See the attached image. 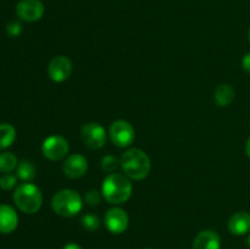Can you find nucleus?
<instances>
[{
	"label": "nucleus",
	"instance_id": "nucleus-1",
	"mask_svg": "<svg viewBox=\"0 0 250 249\" xmlns=\"http://www.w3.org/2000/svg\"><path fill=\"white\" fill-rule=\"evenodd\" d=\"M132 183L126 175L122 173H110L103 181L102 193L110 204H124L132 195Z\"/></svg>",
	"mask_w": 250,
	"mask_h": 249
},
{
	"label": "nucleus",
	"instance_id": "nucleus-2",
	"mask_svg": "<svg viewBox=\"0 0 250 249\" xmlns=\"http://www.w3.org/2000/svg\"><path fill=\"white\" fill-rule=\"evenodd\" d=\"M120 165L127 177L136 181L146 178L151 168L149 156L146 151L138 148H131L125 151L120 158Z\"/></svg>",
	"mask_w": 250,
	"mask_h": 249
},
{
	"label": "nucleus",
	"instance_id": "nucleus-3",
	"mask_svg": "<svg viewBox=\"0 0 250 249\" xmlns=\"http://www.w3.org/2000/svg\"><path fill=\"white\" fill-rule=\"evenodd\" d=\"M14 202L24 214H36L41 210L43 204V195L36 185L26 182L16 187L14 193Z\"/></svg>",
	"mask_w": 250,
	"mask_h": 249
},
{
	"label": "nucleus",
	"instance_id": "nucleus-4",
	"mask_svg": "<svg viewBox=\"0 0 250 249\" xmlns=\"http://www.w3.org/2000/svg\"><path fill=\"white\" fill-rule=\"evenodd\" d=\"M82 198L73 189L60 190L51 199V208L54 211L63 217L75 216L82 210Z\"/></svg>",
	"mask_w": 250,
	"mask_h": 249
},
{
	"label": "nucleus",
	"instance_id": "nucleus-5",
	"mask_svg": "<svg viewBox=\"0 0 250 249\" xmlns=\"http://www.w3.org/2000/svg\"><path fill=\"white\" fill-rule=\"evenodd\" d=\"M109 136L112 143L120 148H126L133 143L136 138V132L133 126L128 121L117 120L111 124L109 128Z\"/></svg>",
	"mask_w": 250,
	"mask_h": 249
},
{
	"label": "nucleus",
	"instance_id": "nucleus-6",
	"mask_svg": "<svg viewBox=\"0 0 250 249\" xmlns=\"http://www.w3.org/2000/svg\"><path fill=\"white\" fill-rule=\"evenodd\" d=\"M81 138L88 148L100 149L106 143V132L100 124L88 122L81 128Z\"/></svg>",
	"mask_w": 250,
	"mask_h": 249
},
{
	"label": "nucleus",
	"instance_id": "nucleus-7",
	"mask_svg": "<svg viewBox=\"0 0 250 249\" xmlns=\"http://www.w3.org/2000/svg\"><path fill=\"white\" fill-rule=\"evenodd\" d=\"M68 142L61 136H50L42 144V153L46 159L58 161L65 158L68 153Z\"/></svg>",
	"mask_w": 250,
	"mask_h": 249
},
{
	"label": "nucleus",
	"instance_id": "nucleus-8",
	"mask_svg": "<svg viewBox=\"0 0 250 249\" xmlns=\"http://www.w3.org/2000/svg\"><path fill=\"white\" fill-rule=\"evenodd\" d=\"M72 72V62L67 56L59 55L50 60L48 65V75L54 82H63Z\"/></svg>",
	"mask_w": 250,
	"mask_h": 249
},
{
	"label": "nucleus",
	"instance_id": "nucleus-9",
	"mask_svg": "<svg viewBox=\"0 0 250 249\" xmlns=\"http://www.w3.org/2000/svg\"><path fill=\"white\" fill-rule=\"evenodd\" d=\"M16 15L26 22H36L44 15V5L41 0H21L16 5Z\"/></svg>",
	"mask_w": 250,
	"mask_h": 249
},
{
	"label": "nucleus",
	"instance_id": "nucleus-10",
	"mask_svg": "<svg viewBox=\"0 0 250 249\" xmlns=\"http://www.w3.org/2000/svg\"><path fill=\"white\" fill-rule=\"evenodd\" d=\"M104 222L106 228L111 233L120 234L124 233L128 227V215L121 208H111L106 211L104 217Z\"/></svg>",
	"mask_w": 250,
	"mask_h": 249
},
{
	"label": "nucleus",
	"instance_id": "nucleus-11",
	"mask_svg": "<svg viewBox=\"0 0 250 249\" xmlns=\"http://www.w3.org/2000/svg\"><path fill=\"white\" fill-rule=\"evenodd\" d=\"M62 170L67 177L73 178V180L81 178L85 175L88 170L87 159L81 154H72L63 161Z\"/></svg>",
	"mask_w": 250,
	"mask_h": 249
},
{
	"label": "nucleus",
	"instance_id": "nucleus-12",
	"mask_svg": "<svg viewBox=\"0 0 250 249\" xmlns=\"http://www.w3.org/2000/svg\"><path fill=\"white\" fill-rule=\"evenodd\" d=\"M19 216L15 209L10 205H0V233H11L17 228Z\"/></svg>",
	"mask_w": 250,
	"mask_h": 249
},
{
	"label": "nucleus",
	"instance_id": "nucleus-13",
	"mask_svg": "<svg viewBox=\"0 0 250 249\" xmlns=\"http://www.w3.org/2000/svg\"><path fill=\"white\" fill-rule=\"evenodd\" d=\"M221 238L217 232L205 229L199 232L193 241V249H220Z\"/></svg>",
	"mask_w": 250,
	"mask_h": 249
},
{
	"label": "nucleus",
	"instance_id": "nucleus-14",
	"mask_svg": "<svg viewBox=\"0 0 250 249\" xmlns=\"http://www.w3.org/2000/svg\"><path fill=\"white\" fill-rule=\"evenodd\" d=\"M229 229L234 236H243L250 232V212L238 211L229 220Z\"/></svg>",
	"mask_w": 250,
	"mask_h": 249
},
{
	"label": "nucleus",
	"instance_id": "nucleus-15",
	"mask_svg": "<svg viewBox=\"0 0 250 249\" xmlns=\"http://www.w3.org/2000/svg\"><path fill=\"white\" fill-rule=\"evenodd\" d=\"M215 102L219 106H229L234 99V89L232 85L227 84V83H222L216 87L214 92Z\"/></svg>",
	"mask_w": 250,
	"mask_h": 249
},
{
	"label": "nucleus",
	"instance_id": "nucleus-16",
	"mask_svg": "<svg viewBox=\"0 0 250 249\" xmlns=\"http://www.w3.org/2000/svg\"><path fill=\"white\" fill-rule=\"evenodd\" d=\"M16 139V129L11 124H0V150L9 148Z\"/></svg>",
	"mask_w": 250,
	"mask_h": 249
},
{
	"label": "nucleus",
	"instance_id": "nucleus-17",
	"mask_svg": "<svg viewBox=\"0 0 250 249\" xmlns=\"http://www.w3.org/2000/svg\"><path fill=\"white\" fill-rule=\"evenodd\" d=\"M17 177L24 182H31L36 177V167L28 160H22L16 167Z\"/></svg>",
	"mask_w": 250,
	"mask_h": 249
},
{
	"label": "nucleus",
	"instance_id": "nucleus-18",
	"mask_svg": "<svg viewBox=\"0 0 250 249\" xmlns=\"http://www.w3.org/2000/svg\"><path fill=\"white\" fill-rule=\"evenodd\" d=\"M17 165L19 163L15 154L9 153V151L0 153V173L5 175V173L12 172L17 167Z\"/></svg>",
	"mask_w": 250,
	"mask_h": 249
},
{
	"label": "nucleus",
	"instance_id": "nucleus-19",
	"mask_svg": "<svg viewBox=\"0 0 250 249\" xmlns=\"http://www.w3.org/2000/svg\"><path fill=\"white\" fill-rule=\"evenodd\" d=\"M83 228L89 232H95L100 227V219L94 214H84L81 219Z\"/></svg>",
	"mask_w": 250,
	"mask_h": 249
},
{
	"label": "nucleus",
	"instance_id": "nucleus-20",
	"mask_svg": "<svg viewBox=\"0 0 250 249\" xmlns=\"http://www.w3.org/2000/svg\"><path fill=\"white\" fill-rule=\"evenodd\" d=\"M120 165V160L114 155H105L102 159V168L109 173H114Z\"/></svg>",
	"mask_w": 250,
	"mask_h": 249
},
{
	"label": "nucleus",
	"instance_id": "nucleus-21",
	"mask_svg": "<svg viewBox=\"0 0 250 249\" xmlns=\"http://www.w3.org/2000/svg\"><path fill=\"white\" fill-rule=\"evenodd\" d=\"M17 185V176L11 175V173H5L0 177V188L4 190H11L12 188L16 187Z\"/></svg>",
	"mask_w": 250,
	"mask_h": 249
},
{
	"label": "nucleus",
	"instance_id": "nucleus-22",
	"mask_svg": "<svg viewBox=\"0 0 250 249\" xmlns=\"http://www.w3.org/2000/svg\"><path fill=\"white\" fill-rule=\"evenodd\" d=\"M84 202L87 203L89 207H97V205H99L100 202H102V194L95 189L89 190V192L85 193Z\"/></svg>",
	"mask_w": 250,
	"mask_h": 249
},
{
	"label": "nucleus",
	"instance_id": "nucleus-23",
	"mask_svg": "<svg viewBox=\"0 0 250 249\" xmlns=\"http://www.w3.org/2000/svg\"><path fill=\"white\" fill-rule=\"evenodd\" d=\"M6 32L10 37H19L22 32V24L19 21H11L7 23Z\"/></svg>",
	"mask_w": 250,
	"mask_h": 249
},
{
	"label": "nucleus",
	"instance_id": "nucleus-24",
	"mask_svg": "<svg viewBox=\"0 0 250 249\" xmlns=\"http://www.w3.org/2000/svg\"><path fill=\"white\" fill-rule=\"evenodd\" d=\"M242 66H243L244 71L250 73V51L247 53L246 55L243 56V59H242Z\"/></svg>",
	"mask_w": 250,
	"mask_h": 249
},
{
	"label": "nucleus",
	"instance_id": "nucleus-25",
	"mask_svg": "<svg viewBox=\"0 0 250 249\" xmlns=\"http://www.w3.org/2000/svg\"><path fill=\"white\" fill-rule=\"evenodd\" d=\"M62 249H82V247L77 243H67L66 246H63Z\"/></svg>",
	"mask_w": 250,
	"mask_h": 249
},
{
	"label": "nucleus",
	"instance_id": "nucleus-26",
	"mask_svg": "<svg viewBox=\"0 0 250 249\" xmlns=\"http://www.w3.org/2000/svg\"><path fill=\"white\" fill-rule=\"evenodd\" d=\"M246 151H247V155H248V158L250 159V137H249V138H248V141H247Z\"/></svg>",
	"mask_w": 250,
	"mask_h": 249
},
{
	"label": "nucleus",
	"instance_id": "nucleus-27",
	"mask_svg": "<svg viewBox=\"0 0 250 249\" xmlns=\"http://www.w3.org/2000/svg\"><path fill=\"white\" fill-rule=\"evenodd\" d=\"M247 244H248V247H249V249H250V234H249L248 238H247Z\"/></svg>",
	"mask_w": 250,
	"mask_h": 249
},
{
	"label": "nucleus",
	"instance_id": "nucleus-28",
	"mask_svg": "<svg viewBox=\"0 0 250 249\" xmlns=\"http://www.w3.org/2000/svg\"><path fill=\"white\" fill-rule=\"evenodd\" d=\"M248 38H249V42H250V29H249V32H248Z\"/></svg>",
	"mask_w": 250,
	"mask_h": 249
},
{
	"label": "nucleus",
	"instance_id": "nucleus-29",
	"mask_svg": "<svg viewBox=\"0 0 250 249\" xmlns=\"http://www.w3.org/2000/svg\"><path fill=\"white\" fill-rule=\"evenodd\" d=\"M148 249H149V248H148Z\"/></svg>",
	"mask_w": 250,
	"mask_h": 249
}]
</instances>
